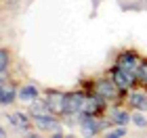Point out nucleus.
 Segmentation results:
<instances>
[{"label":"nucleus","instance_id":"1","mask_svg":"<svg viewBox=\"0 0 147 138\" xmlns=\"http://www.w3.org/2000/svg\"><path fill=\"white\" fill-rule=\"evenodd\" d=\"M78 123H80V130H82L84 136H97L99 132H103L107 123L97 119L95 115H86V113H80L78 115Z\"/></svg>","mask_w":147,"mask_h":138},{"label":"nucleus","instance_id":"2","mask_svg":"<svg viewBox=\"0 0 147 138\" xmlns=\"http://www.w3.org/2000/svg\"><path fill=\"white\" fill-rule=\"evenodd\" d=\"M111 80L116 82V86L122 90V92H126V90H130L139 82V75L132 73V71H124V69H120V67H113L111 69Z\"/></svg>","mask_w":147,"mask_h":138},{"label":"nucleus","instance_id":"3","mask_svg":"<svg viewBox=\"0 0 147 138\" xmlns=\"http://www.w3.org/2000/svg\"><path fill=\"white\" fill-rule=\"evenodd\" d=\"M44 103L51 107V111L55 115H63L65 111H67V94H63V92H59V90H49Z\"/></svg>","mask_w":147,"mask_h":138},{"label":"nucleus","instance_id":"4","mask_svg":"<svg viewBox=\"0 0 147 138\" xmlns=\"http://www.w3.org/2000/svg\"><path fill=\"white\" fill-rule=\"evenodd\" d=\"M86 101H88V94H84V92H69L67 94V111H65V115H80V113H84Z\"/></svg>","mask_w":147,"mask_h":138},{"label":"nucleus","instance_id":"5","mask_svg":"<svg viewBox=\"0 0 147 138\" xmlns=\"http://www.w3.org/2000/svg\"><path fill=\"white\" fill-rule=\"evenodd\" d=\"M95 92H97V94H101L105 101H116L122 90L116 86V82H113V80H97L95 82Z\"/></svg>","mask_w":147,"mask_h":138},{"label":"nucleus","instance_id":"6","mask_svg":"<svg viewBox=\"0 0 147 138\" xmlns=\"http://www.w3.org/2000/svg\"><path fill=\"white\" fill-rule=\"evenodd\" d=\"M139 57H137V52H132V50H126V52H120L118 55V61H116V67L120 69H124V71H132V73H137L139 71Z\"/></svg>","mask_w":147,"mask_h":138},{"label":"nucleus","instance_id":"7","mask_svg":"<svg viewBox=\"0 0 147 138\" xmlns=\"http://www.w3.org/2000/svg\"><path fill=\"white\" fill-rule=\"evenodd\" d=\"M105 103H107V101H105L101 94H97V92H95V94H88V101H86L84 113H86V115H95V117L99 115V117H101V113L105 111Z\"/></svg>","mask_w":147,"mask_h":138},{"label":"nucleus","instance_id":"8","mask_svg":"<svg viewBox=\"0 0 147 138\" xmlns=\"http://www.w3.org/2000/svg\"><path fill=\"white\" fill-rule=\"evenodd\" d=\"M6 119L13 128H19V130H28L32 126V115L30 113H21V111H15V113H9Z\"/></svg>","mask_w":147,"mask_h":138},{"label":"nucleus","instance_id":"9","mask_svg":"<svg viewBox=\"0 0 147 138\" xmlns=\"http://www.w3.org/2000/svg\"><path fill=\"white\" fill-rule=\"evenodd\" d=\"M128 107H132L135 111H147V94L139 90H132L128 94Z\"/></svg>","mask_w":147,"mask_h":138},{"label":"nucleus","instance_id":"10","mask_svg":"<svg viewBox=\"0 0 147 138\" xmlns=\"http://www.w3.org/2000/svg\"><path fill=\"white\" fill-rule=\"evenodd\" d=\"M30 115H32V119H34V117H49V115H55L51 111V107L49 105H46L44 101H34L32 103V107H30Z\"/></svg>","mask_w":147,"mask_h":138},{"label":"nucleus","instance_id":"11","mask_svg":"<svg viewBox=\"0 0 147 138\" xmlns=\"http://www.w3.org/2000/svg\"><path fill=\"white\" fill-rule=\"evenodd\" d=\"M15 96H19V92L15 90V86H9L6 82L0 84V103H2V107L11 105L13 101H15Z\"/></svg>","mask_w":147,"mask_h":138},{"label":"nucleus","instance_id":"12","mask_svg":"<svg viewBox=\"0 0 147 138\" xmlns=\"http://www.w3.org/2000/svg\"><path fill=\"white\" fill-rule=\"evenodd\" d=\"M38 96H40V90L34 86V84H25V86L19 90V101H23V103H34L38 101Z\"/></svg>","mask_w":147,"mask_h":138},{"label":"nucleus","instance_id":"13","mask_svg":"<svg viewBox=\"0 0 147 138\" xmlns=\"http://www.w3.org/2000/svg\"><path fill=\"white\" fill-rule=\"evenodd\" d=\"M109 119H111L113 126H126V123L132 121V115L128 111H124V109H113L109 113Z\"/></svg>","mask_w":147,"mask_h":138},{"label":"nucleus","instance_id":"14","mask_svg":"<svg viewBox=\"0 0 147 138\" xmlns=\"http://www.w3.org/2000/svg\"><path fill=\"white\" fill-rule=\"evenodd\" d=\"M6 69H9V50H0V84L6 82Z\"/></svg>","mask_w":147,"mask_h":138},{"label":"nucleus","instance_id":"15","mask_svg":"<svg viewBox=\"0 0 147 138\" xmlns=\"http://www.w3.org/2000/svg\"><path fill=\"white\" fill-rule=\"evenodd\" d=\"M126 134V126H116V128H111V130H107V132H103V136L105 138H124Z\"/></svg>","mask_w":147,"mask_h":138},{"label":"nucleus","instance_id":"16","mask_svg":"<svg viewBox=\"0 0 147 138\" xmlns=\"http://www.w3.org/2000/svg\"><path fill=\"white\" fill-rule=\"evenodd\" d=\"M137 75H139V82L147 84V63H141V65H139V71H137Z\"/></svg>","mask_w":147,"mask_h":138},{"label":"nucleus","instance_id":"17","mask_svg":"<svg viewBox=\"0 0 147 138\" xmlns=\"http://www.w3.org/2000/svg\"><path fill=\"white\" fill-rule=\"evenodd\" d=\"M132 123H135L137 128H145L147 126V119L143 115H139V113H132Z\"/></svg>","mask_w":147,"mask_h":138}]
</instances>
